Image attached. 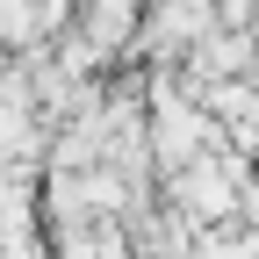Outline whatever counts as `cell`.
<instances>
[{
  "label": "cell",
  "instance_id": "1",
  "mask_svg": "<svg viewBox=\"0 0 259 259\" xmlns=\"http://www.w3.org/2000/svg\"><path fill=\"white\" fill-rule=\"evenodd\" d=\"M65 29H72L101 65H130L137 58V36H144V0H79Z\"/></svg>",
  "mask_w": 259,
  "mask_h": 259
},
{
  "label": "cell",
  "instance_id": "2",
  "mask_svg": "<svg viewBox=\"0 0 259 259\" xmlns=\"http://www.w3.org/2000/svg\"><path fill=\"white\" fill-rule=\"evenodd\" d=\"M245 29H252V44H259V8H252V22H245Z\"/></svg>",
  "mask_w": 259,
  "mask_h": 259
}]
</instances>
